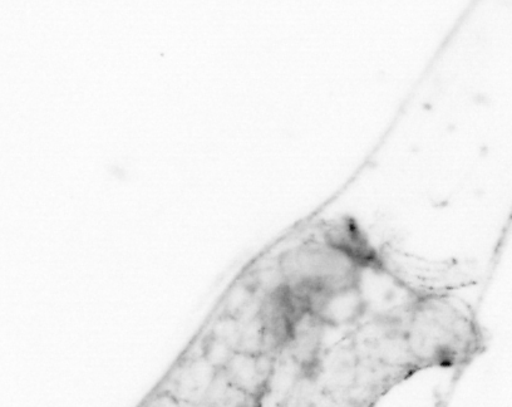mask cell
<instances>
[{
    "label": "cell",
    "instance_id": "obj_1",
    "mask_svg": "<svg viewBox=\"0 0 512 407\" xmlns=\"http://www.w3.org/2000/svg\"><path fill=\"white\" fill-rule=\"evenodd\" d=\"M218 370L214 369L208 361L192 359L180 367L171 380L169 394L174 396L182 404H203L206 394L215 379Z\"/></svg>",
    "mask_w": 512,
    "mask_h": 407
},
{
    "label": "cell",
    "instance_id": "obj_2",
    "mask_svg": "<svg viewBox=\"0 0 512 407\" xmlns=\"http://www.w3.org/2000/svg\"><path fill=\"white\" fill-rule=\"evenodd\" d=\"M273 364L267 355L235 352L224 374L236 389L249 396L258 395L272 374Z\"/></svg>",
    "mask_w": 512,
    "mask_h": 407
},
{
    "label": "cell",
    "instance_id": "obj_3",
    "mask_svg": "<svg viewBox=\"0 0 512 407\" xmlns=\"http://www.w3.org/2000/svg\"><path fill=\"white\" fill-rule=\"evenodd\" d=\"M147 407H182V404L174 396L170 395L169 392H165V394L157 396L156 399L152 400Z\"/></svg>",
    "mask_w": 512,
    "mask_h": 407
}]
</instances>
